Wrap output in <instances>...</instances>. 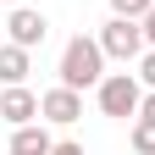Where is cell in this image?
I'll return each mask as SVG.
<instances>
[{
  "mask_svg": "<svg viewBox=\"0 0 155 155\" xmlns=\"http://www.w3.org/2000/svg\"><path fill=\"white\" fill-rule=\"evenodd\" d=\"M0 122H11V127L39 122V94L28 83H6V94H0Z\"/></svg>",
  "mask_w": 155,
  "mask_h": 155,
  "instance_id": "6",
  "label": "cell"
},
{
  "mask_svg": "<svg viewBox=\"0 0 155 155\" xmlns=\"http://www.w3.org/2000/svg\"><path fill=\"white\" fill-rule=\"evenodd\" d=\"M94 94H100V111L116 116V122H133L139 105H144V89H139V78H133V72H105Z\"/></svg>",
  "mask_w": 155,
  "mask_h": 155,
  "instance_id": "2",
  "label": "cell"
},
{
  "mask_svg": "<svg viewBox=\"0 0 155 155\" xmlns=\"http://www.w3.org/2000/svg\"><path fill=\"white\" fill-rule=\"evenodd\" d=\"M133 150L155 155V116H133Z\"/></svg>",
  "mask_w": 155,
  "mask_h": 155,
  "instance_id": "9",
  "label": "cell"
},
{
  "mask_svg": "<svg viewBox=\"0 0 155 155\" xmlns=\"http://www.w3.org/2000/svg\"><path fill=\"white\" fill-rule=\"evenodd\" d=\"M100 50L111 55V61H139V55L150 50L144 22H139V17H111V22L100 28Z\"/></svg>",
  "mask_w": 155,
  "mask_h": 155,
  "instance_id": "3",
  "label": "cell"
},
{
  "mask_svg": "<svg viewBox=\"0 0 155 155\" xmlns=\"http://www.w3.org/2000/svg\"><path fill=\"white\" fill-rule=\"evenodd\" d=\"M139 116H155V89L144 94V105H139Z\"/></svg>",
  "mask_w": 155,
  "mask_h": 155,
  "instance_id": "14",
  "label": "cell"
},
{
  "mask_svg": "<svg viewBox=\"0 0 155 155\" xmlns=\"http://www.w3.org/2000/svg\"><path fill=\"white\" fill-rule=\"evenodd\" d=\"M50 150L55 144H50V133L39 127V122H22V127L11 133V155H50Z\"/></svg>",
  "mask_w": 155,
  "mask_h": 155,
  "instance_id": "8",
  "label": "cell"
},
{
  "mask_svg": "<svg viewBox=\"0 0 155 155\" xmlns=\"http://www.w3.org/2000/svg\"><path fill=\"white\" fill-rule=\"evenodd\" d=\"M39 116H45V122H61V127H72L78 116H83V89L55 83L50 94H39Z\"/></svg>",
  "mask_w": 155,
  "mask_h": 155,
  "instance_id": "4",
  "label": "cell"
},
{
  "mask_svg": "<svg viewBox=\"0 0 155 155\" xmlns=\"http://www.w3.org/2000/svg\"><path fill=\"white\" fill-rule=\"evenodd\" d=\"M144 39H150V50H155V6L144 11Z\"/></svg>",
  "mask_w": 155,
  "mask_h": 155,
  "instance_id": "13",
  "label": "cell"
},
{
  "mask_svg": "<svg viewBox=\"0 0 155 155\" xmlns=\"http://www.w3.org/2000/svg\"><path fill=\"white\" fill-rule=\"evenodd\" d=\"M50 155H83V144H72V139H61V144H55Z\"/></svg>",
  "mask_w": 155,
  "mask_h": 155,
  "instance_id": "12",
  "label": "cell"
},
{
  "mask_svg": "<svg viewBox=\"0 0 155 155\" xmlns=\"http://www.w3.org/2000/svg\"><path fill=\"white\" fill-rule=\"evenodd\" d=\"M6 33H11V45H45V33H50V17L45 11H33V6H17L11 17H6Z\"/></svg>",
  "mask_w": 155,
  "mask_h": 155,
  "instance_id": "5",
  "label": "cell"
},
{
  "mask_svg": "<svg viewBox=\"0 0 155 155\" xmlns=\"http://www.w3.org/2000/svg\"><path fill=\"white\" fill-rule=\"evenodd\" d=\"M150 6H155V0H111V17H139V22H144Z\"/></svg>",
  "mask_w": 155,
  "mask_h": 155,
  "instance_id": "10",
  "label": "cell"
},
{
  "mask_svg": "<svg viewBox=\"0 0 155 155\" xmlns=\"http://www.w3.org/2000/svg\"><path fill=\"white\" fill-rule=\"evenodd\" d=\"M100 78H105V50H100V39H67V50H61V83L67 89H100Z\"/></svg>",
  "mask_w": 155,
  "mask_h": 155,
  "instance_id": "1",
  "label": "cell"
},
{
  "mask_svg": "<svg viewBox=\"0 0 155 155\" xmlns=\"http://www.w3.org/2000/svg\"><path fill=\"white\" fill-rule=\"evenodd\" d=\"M139 83H150V89H155V50H144V55H139Z\"/></svg>",
  "mask_w": 155,
  "mask_h": 155,
  "instance_id": "11",
  "label": "cell"
},
{
  "mask_svg": "<svg viewBox=\"0 0 155 155\" xmlns=\"http://www.w3.org/2000/svg\"><path fill=\"white\" fill-rule=\"evenodd\" d=\"M28 72H33L28 45H0V83H28Z\"/></svg>",
  "mask_w": 155,
  "mask_h": 155,
  "instance_id": "7",
  "label": "cell"
}]
</instances>
